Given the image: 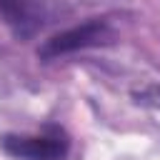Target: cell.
<instances>
[{
    "label": "cell",
    "instance_id": "obj_1",
    "mask_svg": "<svg viewBox=\"0 0 160 160\" xmlns=\"http://www.w3.org/2000/svg\"><path fill=\"white\" fill-rule=\"evenodd\" d=\"M0 148L20 160H65L70 138L58 125H48L38 135H2Z\"/></svg>",
    "mask_w": 160,
    "mask_h": 160
},
{
    "label": "cell",
    "instance_id": "obj_2",
    "mask_svg": "<svg viewBox=\"0 0 160 160\" xmlns=\"http://www.w3.org/2000/svg\"><path fill=\"white\" fill-rule=\"evenodd\" d=\"M112 40V28L105 20H88L82 25L68 28L52 38H48L40 48H38V58L40 60H58L62 55L78 52V50H88V48H98V45H108Z\"/></svg>",
    "mask_w": 160,
    "mask_h": 160
},
{
    "label": "cell",
    "instance_id": "obj_3",
    "mask_svg": "<svg viewBox=\"0 0 160 160\" xmlns=\"http://www.w3.org/2000/svg\"><path fill=\"white\" fill-rule=\"evenodd\" d=\"M0 18L15 38H32L42 28V10L38 0H0Z\"/></svg>",
    "mask_w": 160,
    "mask_h": 160
},
{
    "label": "cell",
    "instance_id": "obj_4",
    "mask_svg": "<svg viewBox=\"0 0 160 160\" xmlns=\"http://www.w3.org/2000/svg\"><path fill=\"white\" fill-rule=\"evenodd\" d=\"M138 105H150V108H160V85H148L142 90L132 92Z\"/></svg>",
    "mask_w": 160,
    "mask_h": 160
}]
</instances>
